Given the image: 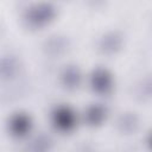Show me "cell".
I'll use <instances>...</instances> for the list:
<instances>
[{"instance_id": "obj_1", "label": "cell", "mask_w": 152, "mask_h": 152, "mask_svg": "<svg viewBox=\"0 0 152 152\" xmlns=\"http://www.w3.org/2000/svg\"><path fill=\"white\" fill-rule=\"evenodd\" d=\"M52 14H53V8L48 4H43V5L37 6L36 8H33L30 12L28 20L31 23H34V24L39 25V24H43V23L48 21L52 17Z\"/></svg>"}, {"instance_id": "obj_2", "label": "cell", "mask_w": 152, "mask_h": 152, "mask_svg": "<svg viewBox=\"0 0 152 152\" xmlns=\"http://www.w3.org/2000/svg\"><path fill=\"white\" fill-rule=\"evenodd\" d=\"M91 84L95 90L104 93L110 88V77L104 70L99 69L91 76Z\"/></svg>"}, {"instance_id": "obj_3", "label": "cell", "mask_w": 152, "mask_h": 152, "mask_svg": "<svg viewBox=\"0 0 152 152\" xmlns=\"http://www.w3.org/2000/svg\"><path fill=\"white\" fill-rule=\"evenodd\" d=\"M55 122L62 129H69L74 125V114L65 107H61L55 113Z\"/></svg>"}, {"instance_id": "obj_4", "label": "cell", "mask_w": 152, "mask_h": 152, "mask_svg": "<svg viewBox=\"0 0 152 152\" xmlns=\"http://www.w3.org/2000/svg\"><path fill=\"white\" fill-rule=\"evenodd\" d=\"M12 127L13 131L17 134H25V132L27 131V128L30 127V122L27 120L26 116L24 115H18L13 121H12Z\"/></svg>"}, {"instance_id": "obj_5", "label": "cell", "mask_w": 152, "mask_h": 152, "mask_svg": "<svg viewBox=\"0 0 152 152\" xmlns=\"http://www.w3.org/2000/svg\"><path fill=\"white\" fill-rule=\"evenodd\" d=\"M104 116V109L100 106H94L91 108H89L88 113H87V119L90 124H99L102 121Z\"/></svg>"}, {"instance_id": "obj_6", "label": "cell", "mask_w": 152, "mask_h": 152, "mask_svg": "<svg viewBox=\"0 0 152 152\" xmlns=\"http://www.w3.org/2000/svg\"><path fill=\"white\" fill-rule=\"evenodd\" d=\"M63 78H64V83H65L68 87H75V86H77V83H78L80 76H78V72H77L76 69L70 68V69L65 70V72H64V75H63Z\"/></svg>"}]
</instances>
